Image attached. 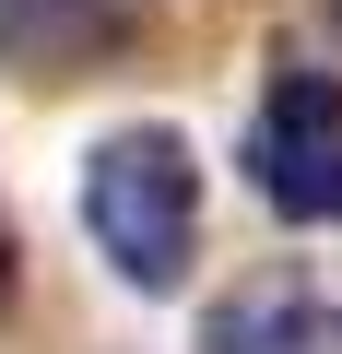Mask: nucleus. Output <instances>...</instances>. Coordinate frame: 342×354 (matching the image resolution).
<instances>
[{
	"instance_id": "obj_1",
	"label": "nucleus",
	"mask_w": 342,
	"mask_h": 354,
	"mask_svg": "<svg viewBox=\"0 0 342 354\" xmlns=\"http://www.w3.org/2000/svg\"><path fill=\"white\" fill-rule=\"evenodd\" d=\"M83 236L130 295H178L189 260H201V153L165 118L106 130L83 153Z\"/></svg>"
},
{
	"instance_id": "obj_4",
	"label": "nucleus",
	"mask_w": 342,
	"mask_h": 354,
	"mask_svg": "<svg viewBox=\"0 0 342 354\" xmlns=\"http://www.w3.org/2000/svg\"><path fill=\"white\" fill-rule=\"evenodd\" d=\"M201 354H342V319L307 283H248L201 319Z\"/></svg>"
},
{
	"instance_id": "obj_2",
	"label": "nucleus",
	"mask_w": 342,
	"mask_h": 354,
	"mask_svg": "<svg viewBox=\"0 0 342 354\" xmlns=\"http://www.w3.org/2000/svg\"><path fill=\"white\" fill-rule=\"evenodd\" d=\"M248 189L283 225H342V83L330 71H272L248 106Z\"/></svg>"
},
{
	"instance_id": "obj_5",
	"label": "nucleus",
	"mask_w": 342,
	"mask_h": 354,
	"mask_svg": "<svg viewBox=\"0 0 342 354\" xmlns=\"http://www.w3.org/2000/svg\"><path fill=\"white\" fill-rule=\"evenodd\" d=\"M12 283H24V248H12V225H0V319H12Z\"/></svg>"
},
{
	"instance_id": "obj_3",
	"label": "nucleus",
	"mask_w": 342,
	"mask_h": 354,
	"mask_svg": "<svg viewBox=\"0 0 342 354\" xmlns=\"http://www.w3.org/2000/svg\"><path fill=\"white\" fill-rule=\"evenodd\" d=\"M130 59V0H0V71L12 83H95Z\"/></svg>"
}]
</instances>
